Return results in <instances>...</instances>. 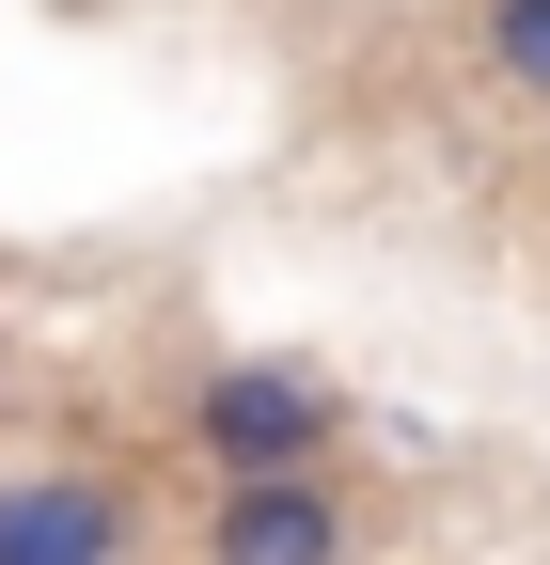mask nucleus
<instances>
[{
	"mask_svg": "<svg viewBox=\"0 0 550 565\" xmlns=\"http://www.w3.org/2000/svg\"><path fill=\"white\" fill-rule=\"evenodd\" d=\"M330 440H347V393H330L315 362H267V345H236V362L189 377V456L204 471H330Z\"/></svg>",
	"mask_w": 550,
	"mask_h": 565,
	"instance_id": "f257e3e1",
	"label": "nucleus"
},
{
	"mask_svg": "<svg viewBox=\"0 0 550 565\" xmlns=\"http://www.w3.org/2000/svg\"><path fill=\"white\" fill-rule=\"evenodd\" d=\"M142 550V503H126L110 456H32L0 471V565H126Z\"/></svg>",
	"mask_w": 550,
	"mask_h": 565,
	"instance_id": "f03ea898",
	"label": "nucleus"
},
{
	"mask_svg": "<svg viewBox=\"0 0 550 565\" xmlns=\"http://www.w3.org/2000/svg\"><path fill=\"white\" fill-rule=\"evenodd\" d=\"M362 519L330 471H236L221 503H204V565H347Z\"/></svg>",
	"mask_w": 550,
	"mask_h": 565,
	"instance_id": "7ed1b4c3",
	"label": "nucleus"
},
{
	"mask_svg": "<svg viewBox=\"0 0 550 565\" xmlns=\"http://www.w3.org/2000/svg\"><path fill=\"white\" fill-rule=\"evenodd\" d=\"M472 47H488V79H504L519 110H550V0H488V32H472Z\"/></svg>",
	"mask_w": 550,
	"mask_h": 565,
	"instance_id": "20e7f679",
	"label": "nucleus"
}]
</instances>
